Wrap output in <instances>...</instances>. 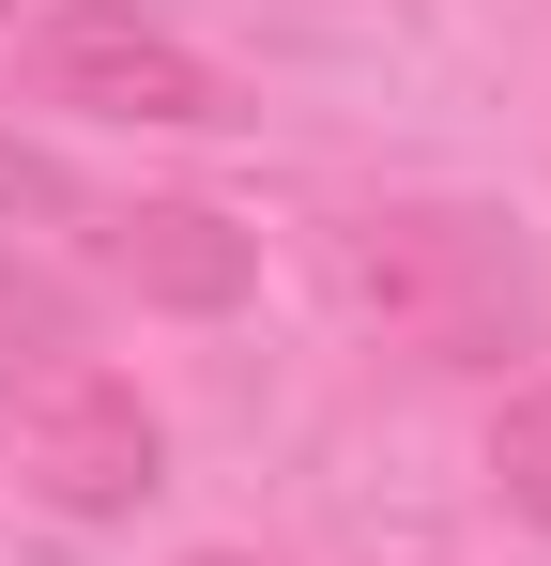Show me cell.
I'll return each mask as SVG.
<instances>
[{"label": "cell", "instance_id": "6da1fadb", "mask_svg": "<svg viewBox=\"0 0 551 566\" xmlns=\"http://www.w3.org/2000/svg\"><path fill=\"white\" fill-rule=\"evenodd\" d=\"M337 276L383 322V353H414V368H506V353H537V261L475 199H367Z\"/></svg>", "mask_w": 551, "mask_h": 566}, {"label": "cell", "instance_id": "7a4b0ae2", "mask_svg": "<svg viewBox=\"0 0 551 566\" xmlns=\"http://www.w3.org/2000/svg\"><path fill=\"white\" fill-rule=\"evenodd\" d=\"M31 93L77 107V123H169V138L230 123V77H215L184 31L123 15V0H62V15H31Z\"/></svg>", "mask_w": 551, "mask_h": 566}, {"label": "cell", "instance_id": "3957f363", "mask_svg": "<svg viewBox=\"0 0 551 566\" xmlns=\"http://www.w3.org/2000/svg\"><path fill=\"white\" fill-rule=\"evenodd\" d=\"M154 413H138V382H107V368H62L46 398H31V490L62 505V521H123L138 490H154Z\"/></svg>", "mask_w": 551, "mask_h": 566}, {"label": "cell", "instance_id": "277c9868", "mask_svg": "<svg viewBox=\"0 0 551 566\" xmlns=\"http://www.w3.org/2000/svg\"><path fill=\"white\" fill-rule=\"evenodd\" d=\"M107 276L138 291V306H246L261 245L230 214H199V199H138V214H107Z\"/></svg>", "mask_w": 551, "mask_h": 566}, {"label": "cell", "instance_id": "5b68a950", "mask_svg": "<svg viewBox=\"0 0 551 566\" xmlns=\"http://www.w3.org/2000/svg\"><path fill=\"white\" fill-rule=\"evenodd\" d=\"M77 368V291L46 261H0V398H46Z\"/></svg>", "mask_w": 551, "mask_h": 566}, {"label": "cell", "instance_id": "8992f818", "mask_svg": "<svg viewBox=\"0 0 551 566\" xmlns=\"http://www.w3.org/2000/svg\"><path fill=\"white\" fill-rule=\"evenodd\" d=\"M490 490H506V505L551 536V382H521V398L490 413Z\"/></svg>", "mask_w": 551, "mask_h": 566}, {"label": "cell", "instance_id": "52a82bcc", "mask_svg": "<svg viewBox=\"0 0 551 566\" xmlns=\"http://www.w3.org/2000/svg\"><path fill=\"white\" fill-rule=\"evenodd\" d=\"M0 214H62V169H46L31 138H0Z\"/></svg>", "mask_w": 551, "mask_h": 566}, {"label": "cell", "instance_id": "ba28073f", "mask_svg": "<svg viewBox=\"0 0 551 566\" xmlns=\"http://www.w3.org/2000/svg\"><path fill=\"white\" fill-rule=\"evenodd\" d=\"M199 566H246V552H199Z\"/></svg>", "mask_w": 551, "mask_h": 566}]
</instances>
